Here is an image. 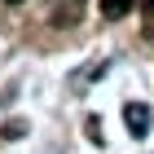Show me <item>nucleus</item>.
I'll return each instance as SVG.
<instances>
[{"label": "nucleus", "instance_id": "f257e3e1", "mask_svg": "<svg viewBox=\"0 0 154 154\" xmlns=\"http://www.w3.org/2000/svg\"><path fill=\"white\" fill-rule=\"evenodd\" d=\"M123 119H128V128H132V137H145L150 132V106H141V101H128L123 106Z\"/></svg>", "mask_w": 154, "mask_h": 154}, {"label": "nucleus", "instance_id": "f03ea898", "mask_svg": "<svg viewBox=\"0 0 154 154\" xmlns=\"http://www.w3.org/2000/svg\"><path fill=\"white\" fill-rule=\"evenodd\" d=\"M132 9H137V0H101V18H110V22L128 18Z\"/></svg>", "mask_w": 154, "mask_h": 154}, {"label": "nucleus", "instance_id": "7ed1b4c3", "mask_svg": "<svg viewBox=\"0 0 154 154\" xmlns=\"http://www.w3.org/2000/svg\"><path fill=\"white\" fill-rule=\"evenodd\" d=\"M141 9H145V13H150V18H154V0H141Z\"/></svg>", "mask_w": 154, "mask_h": 154}, {"label": "nucleus", "instance_id": "20e7f679", "mask_svg": "<svg viewBox=\"0 0 154 154\" xmlns=\"http://www.w3.org/2000/svg\"><path fill=\"white\" fill-rule=\"evenodd\" d=\"M9 5H18V0H9Z\"/></svg>", "mask_w": 154, "mask_h": 154}]
</instances>
